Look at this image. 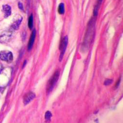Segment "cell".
Wrapping results in <instances>:
<instances>
[{"label": "cell", "mask_w": 123, "mask_h": 123, "mask_svg": "<svg viewBox=\"0 0 123 123\" xmlns=\"http://www.w3.org/2000/svg\"><path fill=\"white\" fill-rule=\"evenodd\" d=\"M94 21L92 20L89 23L85 37L84 44L85 45L86 47L89 46L92 42V40L93 39L94 34Z\"/></svg>", "instance_id": "6da1fadb"}, {"label": "cell", "mask_w": 123, "mask_h": 123, "mask_svg": "<svg viewBox=\"0 0 123 123\" xmlns=\"http://www.w3.org/2000/svg\"><path fill=\"white\" fill-rule=\"evenodd\" d=\"M59 77V72L56 71L55 73L50 78L49 80L47 85V91L48 93H49L53 89L54 86L56 84L58 78Z\"/></svg>", "instance_id": "7a4b0ae2"}, {"label": "cell", "mask_w": 123, "mask_h": 123, "mask_svg": "<svg viewBox=\"0 0 123 123\" xmlns=\"http://www.w3.org/2000/svg\"><path fill=\"white\" fill-rule=\"evenodd\" d=\"M68 42V36H65L61 42L60 45L59 46V50L60 51V55L59 58V61H61V60H62L63 57V56L64 55V53L67 46Z\"/></svg>", "instance_id": "3957f363"}, {"label": "cell", "mask_w": 123, "mask_h": 123, "mask_svg": "<svg viewBox=\"0 0 123 123\" xmlns=\"http://www.w3.org/2000/svg\"><path fill=\"white\" fill-rule=\"evenodd\" d=\"M0 59L6 62H12L13 60V55L10 51H2L0 52Z\"/></svg>", "instance_id": "277c9868"}, {"label": "cell", "mask_w": 123, "mask_h": 123, "mask_svg": "<svg viewBox=\"0 0 123 123\" xmlns=\"http://www.w3.org/2000/svg\"><path fill=\"white\" fill-rule=\"evenodd\" d=\"M35 94L33 92L30 91L28 93H26L23 98V103L24 105H27L35 97Z\"/></svg>", "instance_id": "5b68a950"}, {"label": "cell", "mask_w": 123, "mask_h": 123, "mask_svg": "<svg viewBox=\"0 0 123 123\" xmlns=\"http://www.w3.org/2000/svg\"><path fill=\"white\" fill-rule=\"evenodd\" d=\"M36 30H33V31H32L31 35V36L29 41V43H28V50L29 51L31 50L33 47V44H34V43L35 41V37H36Z\"/></svg>", "instance_id": "8992f818"}, {"label": "cell", "mask_w": 123, "mask_h": 123, "mask_svg": "<svg viewBox=\"0 0 123 123\" xmlns=\"http://www.w3.org/2000/svg\"><path fill=\"white\" fill-rule=\"evenodd\" d=\"M3 11L5 14V17H7L11 14V7L7 5H5L3 6Z\"/></svg>", "instance_id": "52a82bcc"}, {"label": "cell", "mask_w": 123, "mask_h": 123, "mask_svg": "<svg viewBox=\"0 0 123 123\" xmlns=\"http://www.w3.org/2000/svg\"><path fill=\"white\" fill-rule=\"evenodd\" d=\"M22 20V17L21 16H20V17L19 18L17 19L15 21H14L13 22V23L12 24V28L15 30H17L18 29L19 27V25L21 24V22Z\"/></svg>", "instance_id": "ba28073f"}, {"label": "cell", "mask_w": 123, "mask_h": 123, "mask_svg": "<svg viewBox=\"0 0 123 123\" xmlns=\"http://www.w3.org/2000/svg\"><path fill=\"white\" fill-rule=\"evenodd\" d=\"M58 12L60 14H63L65 12V7L63 3H60L59 5L58 8Z\"/></svg>", "instance_id": "9c48e42d"}, {"label": "cell", "mask_w": 123, "mask_h": 123, "mask_svg": "<svg viewBox=\"0 0 123 123\" xmlns=\"http://www.w3.org/2000/svg\"><path fill=\"white\" fill-rule=\"evenodd\" d=\"M28 27L30 29H32L33 27V16L32 14H31L29 18Z\"/></svg>", "instance_id": "30bf717a"}, {"label": "cell", "mask_w": 123, "mask_h": 123, "mask_svg": "<svg viewBox=\"0 0 123 123\" xmlns=\"http://www.w3.org/2000/svg\"><path fill=\"white\" fill-rule=\"evenodd\" d=\"M52 117V114L50 111H47L45 114V119L47 121L50 120L51 117Z\"/></svg>", "instance_id": "8fae6325"}, {"label": "cell", "mask_w": 123, "mask_h": 123, "mask_svg": "<svg viewBox=\"0 0 123 123\" xmlns=\"http://www.w3.org/2000/svg\"><path fill=\"white\" fill-rule=\"evenodd\" d=\"M112 82H113V81L112 80H106L105 81L104 84L105 85H108L110 84L111 83H112Z\"/></svg>", "instance_id": "7c38bea8"}, {"label": "cell", "mask_w": 123, "mask_h": 123, "mask_svg": "<svg viewBox=\"0 0 123 123\" xmlns=\"http://www.w3.org/2000/svg\"><path fill=\"white\" fill-rule=\"evenodd\" d=\"M18 7H19V8H20V10H23V5H22V3H18Z\"/></svg>", "instance_id": "4fadbf2b"}, {"label": "cell", "mask_w": 123, "mask_h": 123, "mask_svg": "<svg viewBox=\"0 0 123 123\" xmlns=\"http://www.w3.org/2000/svg\"><path fill=\"white\" fill-rule=\"evenodd\" d=\"M102 0H97L98 4H97V5H96V6H98L99 7L100 5H101V4L102 3Z\"/></svg>", "instance_id": "5bb4252c"}, {"label": "cell", "mask_w": 123, "mask_h": 123, "mask_svg": "<svg viewBox=\"0 0 123 123\" xmlns=\"http://www.w3.org/2000/svg\"><path fill=\"white\" fill-rule=\"evenodd\" d=\"M26 64V61H25L24 62V64H23V68L25 67V66Z\"/></svg>", "instance_id": "9a60e30c"}]
</instances>
